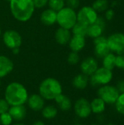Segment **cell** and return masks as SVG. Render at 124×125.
I'll return each mask as SVG.
<instances>
[{"label": "cell", "instance_id": "cell-1", "mask_svg": "<svg viewBox=\"0 0 124 125\" xmlns=\"http://www.w3.org/2000/svg\"><path fill=\"white\" fill-rule=\"evenodd\" d=\"M28 97V91L20 83L12 82L5 89L4 99L10 106L24 105Z\"/></svg>", "mask_w": 124, "mask_h": 125}, {"label": "cell", "instance_id": "cell-2", "mask_svg": "<svg viewBox=\"0 0 124 125\" xmlns=\"http://www.w3.org/2000/svg\"><path fill=\"white\" fill-rule=\"evenodd\" d=\"M12 16L20 22H26L32 17L35 7L32 0H10Z\"/></svg>", "mask_w": 124, "mask_h": 125}, {"label": "cell", "instance_id": "cell-3", "mask_svg": "<svg viewBox=\"0 0 124 125\" xmlns=\"http://www.w3.org/2000/svg\"><path fill=\"white\" fill-rule=\"evenodd\" d=\"M39 93L45 100H53L62 94V86L57 79L47 78L40 83Z\"/></svg>", "mask_w": 124, "mask_h": 125}, {"label": "cell", "instance_id": "cell-4", "mask_svg": "<svg viewBox=\"0 0 124 125\" xmlns=\"http://www.w3.org/2000/svg\"><path fill=\"white\" fill-rule=\"evenodd\" d=\"M56 22L60 27L70 30L77 22V13L75 10L68 7H64L57 12Z\"/></svg>", "mask_w": 124, "mask_h": 125}, {"label": "cell", "instance_id": "cell-5", "mask_svg": "<svg viewBox=\"0 0 124 125\" xmlns=\"http://www.w3.org/2000/svg\"><path fill=\"white\" fill-rule=\"evenodd\" d=\"M113 78L112 70H110L104 67H98L96 72L90 76L89 83L93 87H99L109 84Z\"/></svg>", "mask_w": 124, "mask_h": 125}, {"label": "cell", "instance_id": "cell-6", "mask_svg": "<svg viewBox=\"0 0 124 125\" xmlns=\"http://www.w3.org/2000/svg\"><path fill=\"white\" fill-rule=\"evenodd\" d=\"M97 94L106 104L113 105L116 102L120 93L115 86L107 84L99 87Z\"/></svg>", "mask_w": 124, "mask_h": 125}, {"label": "cell", "instance_id": "cell-7", "mask_svg": "<svg viewBox=\"0 0 124 125\" xmlns=\"http://www.w3.org/2000/svg\"><path fill=\"white\" fill-rule=\"evenodd\" d=\"M97 18L98 13L91 6H84L77 13V22L86 26L94 23Z\"/></svg>", "mask_w": 124, "mask_h": 125}, {"label": "cell", "instance_id": "cell-8", "mask_svg": "<svg viewBox=\"0 0 124 125\" xmlns=\"http://www.w3.org/2000/svg\"><path fill=\"white\" fill-rule=\"evenodd\" d=\"M107 44L111 52L118 55L123 53L124 49V34L116 32L110 34L107 38Z\"/></svg>", "mask_w": 124, "mask_h": 125}, {"label": "cell", "instance_id": "cell-9", "mask_svg": "<svg viewBox=\"0 0 124 125\" xmlns=\"http://www.w3.org/2000/svg\"><path fill=\"white\" fill-rule=\"evenodd\" d=\"M3 42L7 48L12 50L15 48H20L22 44V37L17 31L10 29L4 33Z\"/></svg>", "mask_w": 124, "mask_h": 125}, {"label": "cell", "instance_id": "cell-10", "mask_svg": "<svg viewBox=\"0 0 124 125\" xmlns=\"http://www.w3.org/2000/svg\"><path fill=\"white\" fill-rule=\"evenodd\" d=\"M74 111L79 118H88L92 113L90 102L86 98H79L74 104Z\"/></svg>", "mask_w": 124, "mask_h": 125}, {"label": "cell", "instance_id": "cell-11", "mask_svg": "<svg viewBox=\"0 0 124 125\" xmlns=\"http://www.w3.org/2000/svg\"><path fill=\"white\" fill-rule=\"evenodd\" d=\"M94 53L96 57L103 59L105 56L110 53V49L107 44V38L101 35L94 39Z\"/></svg>", "mask_w": 124, "mask_h": 125}, {"label": "cell", "instance_id": "cell-12", "mask_svg": "<svg viewBox=\"0 0 124 125\" xmlns=\"http://www.w3.org/2000/svg\"><path fill=\"white\" fill-rule=\"evenodd\" d=\"M98 69V62L94 57L89 56L84 59L80 63V70L82 73L91 76Z\"/></svg>", "mask_w": 124, "mask_h": 125}, {"label": "cell", "instance_id": "cell-13", "mask_svg": "<svg viewBox=\"0 0 124 125\" xmlns=\"http://www.w3.org/2000/svg\"><path fill=\"white\" fill-rule=\"evenodd\" d=\"M26 103L29 108L34 111H40L45 106V99L39 94L29 96Z\"/></svg>", "mask_w": 124, "mask_h": 125}, {"label": "cell", "instance_id": "cell-14", "mask_svg": "<svg viewBox=\"0 0 124 125\" xmlns=\"http://www.w3.org/2000/svg\"><path fill=\"white\" fill-rule=\"evenodd\" d=\"M8 113L12 116L13 121L20 122L26 118L27 114V111L24 105H13L10 107Z\"/></svg>", "mask_w": 124, "mask_h": 125}, {"label": "cell", "instance_id": "cell-15", "mask_svg": "<svg viewBox=\"0 0 124 125\" xmlns=\"http://www.w3.org/2000/svg\"><path fill=\"white\" fill-rule=\"evenodd\" d=\"M14 68L12 61L7 56L0 55V78L9 75Z\"/></svg>", "mask_w": 124, "mask_h": 125}, {"label": "cell", "instance_id": "cell-16", "mask_svg": "<svg viewBox=\"0 0 124 125\" xmlns=\"http://www.w3.org/2000/svg\"><path fill=\"white\" fill-rule=\"evenodd\" d=\"M40 21L45 26H52L57 21V12L49 8L45 10L40 15Z\"/></svg>", "mask_w": 124, "mask_h": 125}, {"label": "cell", "instance_id": "cell-17", "mask_svg": "<svg viewBox=\"0 0 124 125\" xmlns=\"http://www.w3.org/2000/svg\"><path fill=\"white\" fill-rule=\"evenodd\" d=\"M71 37H72V34H71V31L69 29L60 27L55 32L56 41L59 45H64L69 43Z\"/></svg>", "mask_w": 124, "mask_h": 125}, {"label": "cell", "instance_id": "cell-18", "mask_svg": "<svg viewBox=\"0 0 124 125\" xmlns=\"http://www.w3.org/2000/svg\"><path fill=\"white\" fill-rule=\"evenodd\" d=\"M69 45L72 51L78 53L84 48L86 45V39L84 37L73 35L69 42Z\"/></svg>", "mask_w": 124, "mask_h": 125}, {"label": "cell", "instance_id": "cell-19", "mask_svg": "<svg viewBox=\"0 0 124 125\" xmlns=\"http://www.w3.org/2000/svg\"><path fill=\"white\" fill-rule=\"evenodd\" d=\"M89 83V78L88 75L83 74V73H80L77 75H75L72 80V85L73 86L80 90H83L85 89Z\"/></svg>", "mask_w": 124, "mask_h": 125}, {"label": "cell", "instance_id": "cell-20", "mask_svg": "<svg viewBox=\"0 0 124 125\" xmlns=\"http://www.w3.org/2000/svg\"><path fill=\"white\" fill-rule=\"evenodd\" d=\"M58 108L63 111H68L72 108V101L69 97L65 94H61L54 100Z\"/></svg>", "mask_w": 124, "mask_h": 125}, {"label": "cell", "instance_id": "cell-21", "mask_svg": "<svg viewBox=\"0 0 124 125\" xmlns=\"http://www.w3.org/2000/svg\"><path fill=\"white\" fill-rule=\"evenodd\" d=\"M90 104H91V111L94 114H102L105 111L106 103L100 97L94 98L90 103Z\"/></svg>", "mask_w": 124, "mask_h": 125}, {"label": "cell", "instance_id": "cell-22", "mask_svg": "<svg viewBox=\"0 0 124 125\" xmlns=\"http://www.w3.org/2000/svg\"><path fill=\"white\" fill-rule=\"evenodd\" d=\"M104 30H105V29H103L102 26H100L97 23H94L91 24L88 26L87 35L88 37L94 39V38H96V37L102 35Z\"/></svg>", "mask_w": 124, "mask_h": 125}, {"label": "cell", "instance_id": "cell-23", "mask_svg": "<svg viewBox=\"0 0 124 125\" xmlns=\"http://www.w3.org/2000/svg\"><path fill=\"white\" fill-rule=\"evenodd\" d=\"M42 115L46 119H54L58 114V108L52 105H49L47 106H44L42 109Z\"/></svg>", "mask_w": 124, "mask_h": 125}, {"label": "cell", "instance_id": "cell-24", "mask_svg": "<svg viewBox=\"0 0 124 125\" xmlns=\"http://www.w3.org/2000/svg\"><path fill=\"white\" fill-rule=\"evenodd\" d=\"M115 59H116V55L114 53L110 52L103 58L102 60L103 67L110 70H113L115 67Z\"/></svg>", "mask_w": 124, "mask_h": 125}, {"label": "cell", "instance_id": "cell-25", "mask_svg": "<svg viewBox=\"0 0 124 125\" xmlns=\"http://www.w3.org/2000/svg\"><path fill=\"white\" fill-rule=\"evenodd\" d=\"M88 26L83 23H81L80 22H77L75 26L72 27V33L74 35L81 36V37H86L87 35L88 32Z\"/></svg>", "mask_w": 124, "mask_h": 125}, {"label": "cell", "instance_id": "cell-26", "mask_svg": "<svg viewBox=\"0 0 124 125\" xmlns=\"http://www.w3.org/2000/svg\"><path fill=\"white\" fill-rule=\"evenodd\" d=\"M109 4L108 0H95L91 7L97 12H105L109 8Z\"/></svg>", "mask_w": 124, "mask_h": 125}, {"label": "cell", "instance_id": "cell-27", "mask_svg": "<svg viewBox=\"0 0 124 125\" xmlns=\"http://www.w3.org/2000/svg\"><path fill=\"white\" fill-rule=\"evenodd\" d=\"M48 4L50 9L58 12L64 7L65 0H48Z\"/></svg>", "mask_w": 124, "mask_h": 125}, {"label": "cell", "instance_id": "cell-28", "mask_svg": "<svg viewBox=\"0 0 124 125\" xmlns=\"http://www.w3.org/2000/svg\"><path fill=\"white\" fill-rule=\"evenodd\" d=\"M116 111L121 115L124 116V94H120L116 102L115 103Z\"/></svg>", "mask_w": 124, "mask_h": 125}, {"label": "cell", "instance_id": "cell-29", "mask_svg": "<svg viewBox=\"0 0 124 125\" xmlns=\"http://www.w3.org/2000/svg\"><path fill=\"white\" fill-rule=\"evenodd\" d=\"M80 61V56L77 52L72 51L67 56V62L70 65H75Z\"/></svg>", "mask_w": 124, "mask_h": 125}, {"label": "cell", "instance_id": "cell-30", "mask_svg": "<svg viewBox=\"0 0 124 125\" xmlns=\"http://www.w3.org/2000/svg\"><path fill=\"white\" fill-rule=\"evenodd\" d=\"M12 118L8 112L4 113L0 115L1 125H11L12 123Z\"/></svg>", "mask_w": 124, "mask_h": 125}, {"label": "cell", "instance_id": "cell-31", "mask_svg": "<svg viewBox=\"0 0 124 125\" xmlns=\"http://www.w3.org/2000/svg\"><path fill=\"white\" fill-rule=\"evenodd\" d=\"M10 107V105L5 100V99L0 98V115L4 113L8 112Z\"/></svg>", "mask_w": 124, "mask_h": 125}, {"label": "cell", "instance_id": "cell-32", "mask_svg": "<svg viewBox=\"0 0 124 125\" xmlns=\"http://www.w3.org/2000/svg\"><path fill=\"white\" fill-rule=\"evenodd\" d=\"M115 67L123 70L124 71V56L122 54L116 56L115 59Z\"/></svg>", "mask_w": 124, "mask_h": 125}, {"label": "cell", "instance_id": "cell-33", "mask_svg": "<svg viewBox=\"0 0 124 125\" xmlns=\"http://www.w3.org/2000/svg\"><path fill=\"white\" fill-rule=\"evenodd\" d=\"M68 7H70L73 10L77 8L80 5V0H65Z\"/></svg>", "mask_w": 124, "mask_h": 125}, {"label": "cell", "instance_id": "cell-34", "mask_svg": "<svg viewBox=\"0 0 124 125\" xmlns=\"http://www.w3.org/2000/svg\"><path fill=\"white\" fill-rule=\"evenodd\" d=\"M32 1L35 8H39V9L43 8L48 3V0H32Z\"/></svg>", "mask_w": 124, "mask_h": 125}, {"label": "cell", "instance_id": "cell-35", "mask_svg": "<svg viewBox=\"0 0 124 125\" xmlns=\"http://www.w3.org/2000/svg\"><path fill=\"white\" fill-rule=\"evenodd\" d=\"M115 16V12L113 9L111 8H108L106 11H105V19L107 21H111L113 19Z\"/></svg>", "mask_w": 124, "mask_h": 125}, {"label": "cell", "instance_id": "cell-36", "mask_svg": "<svg viewBox=\"0 0 124 125\" xmlns=\"http://www.w3.org/2000/svg\"><path fill=\"white\" fill-rule=\"evenodd\" d=\"M117 89L118 90L120 94H124V80H120L117 83L116 86Z\"/></svg>", "mask_w": 124, "mask_h": 125}, {"label": "cell", "instance_id": "cell-37", "mask_svg": "<svg viewBox=\"0 0 124 125\" xmlns=\"http://www.w3.org/2000/svg\"><path fill=\"white\" fill-rule=\"evenodd\" d=\"M96 23H97L98 25H99L100 26H102L103 29H105V26H106V21H105V18H102V17H99L97 18L96 22Z\"/></svg>", "mask_w": 124, "mask_h": 125}, {"label": "cell", "instance_id": "cell-38", "mask_svg": "<svg viewBox=\"0 0 124 125\" xmlns=\"http://www.w3.org/2000/svg\"><path fill=\"white\" fill-rule=\"evenodd\" d=\"M12 51L13 54L17 55V54H18V53H19V52H20V48H13V49H12Z\"/></svg>", "mask_w": 124, "mask_h": 125}, {"label": "cell", "instance_id": "cell-39", "mask_svg": "<svg viewBox=\"0 0 124 125\" xmlns=\"http://www.w3.org/2000/svg\"><path fill=\"white\" fill-rule=\"evenodd\" d=\"M32 125H45V123L42 122V121H40V120H38V121H36V122H34Z\"/></svg>", "mask_w": 124, "mask_h": 125}, {"label": "cell", "instance_id": "cell-40", "mask_svg": "<svg viewBox=\"0 0 124 125\" xmlns=\"http://www.w3.org/2000/svg\"><path fill=\"white\" fill-rule=\"evenodd\" d=\"M13 125H24V124H23V123H19V122H18V123H16V124H14Z\"/></svg>", "mask_w": 124, "mask_h": 125}, {"label": "cell", "instance_id": "cell-41", "mask_svg": "<svg viewBox=\"0 0 124 125\" xmlns=\"http://www.w3.org/2000/svg\"><path fill=\"white\" fill-rule=\"evenodd\" d=\"M115 125L114 124H113V123H108V124H107V125Z\"/></svg>", "mask_w": 124, "mask_h": 125}, {"label": "cell", "instance_id": "cell-42", "mask_svg": "<svg viewBox=\"0 0 124 125\" xmlns=\"http://www.w3.org/2000/svg\"><path fill=\"white\" fill-rule=\"evenodd\" d=\"M83 125L82 124H80V123H77V124H75V125Z\"/></svg>", "mask_w": 124, "mask_h": 125}, {"label": "cell", "instance_id": "cell-43", "mask_svg": "<svg viewBox=\"0 0 124 125\" xmlns=\"http://www.w3.org/2000/svg\"><path fill=\"white\" fill-rule=\"evenodd\" d=\"M1 27H0V37H1Z\"/></svg>", "mask_w": 124, "mask_h": 125}, {"label": "cell", "instance_id": "cell-44", "mask_svg": "<svg viewBox=\"0 0 124 125\" xmlns=\"http://www.w3.org/2000/svg\"><path fill=\"white\" fill-rule=\"evenodd\" d=\"M97 125V124H91V125Z\"/></svg>", "mask_w": 124, "mask_h": 125}, {"label": "cell", "instance_id": "cell-45", "mask_svg": "<svg viewBox=\"0 0 124 125\" xmlns=\"http://www.w3.org/2000/svg\"><path fill=\"white\" fill-rule=\"evenodd\" d=\"M1 78H0V86H1Z\"/></svg>", "mask_w": 124, "mask_h": 125}, {"label": "cell", "instance_id": "cell-46", "mask_svg": "<svg viewBox=\"0 0 124 125\" xmlns=\"http://www.w3.org/2000/svg\"><path fill=\"white\" fill-rule=\"evenodd\" d=\"M123 55L124 56V51H123Z\"/></svg>", "mask_w": 124, "mask_h": 125}, {"label": "cell", "instance_id": "cell-47", "mask_svg": "<svg viewBox=\"0 0 124 125\" xmlns=\"http://www.w3.org/2000/svg\"><path fill=\"white\" fill-rule=\"evenodd\" d=\"M0 125H1V122H0Z\"/></svg>", "mask_w": 124, "mask_h": 125}]
</instances>
